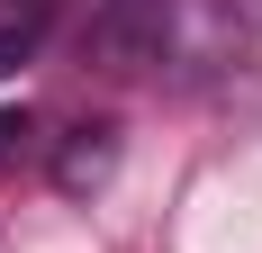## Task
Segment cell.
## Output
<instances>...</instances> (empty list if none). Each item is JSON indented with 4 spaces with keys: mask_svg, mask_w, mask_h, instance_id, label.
<instances>
[{
    "mask_svg": "<svg viewBox=\"0 0 262 253\" xmlns=\"http://www.w3.org/2000/svg\"><path fill=\"white\" fill-rule=\"evenodd\" d=\"M108 163H118V136H108V126H73V145L54 154V181H63V190H100Z\"/></svg>",
    "mask_w": 262,
    "mask_h": 253,
    "instance_id": "cell-1",
    "label": "cell"
},
{
    "mask_svg": "<svg viewBox=\"0 0 262 253\" xmlns=\"http://www.w3.org/2000/svg\"><path fill=\"white\" fill-rule=\"evenodd\" d=\"M36 46H46V9H36V0H0V81L18 73Z\"/></svg>",
    "mask_w": 262,
    "mask_h": 253,
    "instance_id": "cell-2",
    "label": "cell"
},
{
    "mask_svg": "<svg viewBox=\"0 0 262 253\" xmlns=\"http://www.w3.org/2000/svg\"><path fill=\"white\" fill-rule=\"evenodd\" d=\"M0 136H18V126H9V118H0Z\"/></svg>",
    "mask_w": 262,
    "mask_h": 253,
    "instance_id": "cell-3",
    "label": "cell"
}]
</instances>
